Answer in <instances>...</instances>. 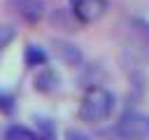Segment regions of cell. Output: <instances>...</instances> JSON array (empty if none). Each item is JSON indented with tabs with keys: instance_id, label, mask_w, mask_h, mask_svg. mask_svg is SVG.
Returning <instances> with one entry per match:
<instances>
[{
	"instance_id": "cell-1",
	"label": "cell",
	"mask_w": 149,
	"mask_h": 140,
	"mask_svg": "<svg viewBox=\"0 0 149 140\" xmlns=\"http://www.w3.org/2000/svg\"><path fill=\"white\" fill-rule=\"evenodd\" d=\"M112 112H114V93L105 86H91V89H86L77 114L84 124L95 126V124L107 121L112 117Z\"/></svg>"
},
{
	"instance_id": "cell-2",
	"label": "cell",
	"mask_w": 149,
	"mask_h": 140,
	"mask_svg": "<svg viewBox=\"0 0 149 140\" xmlns=\"http://www.w3.org/2000/svg\"><path fill=\"white\" fill-rule=\"evenodd\" d=\"M109 140H149V114L140 110H126L114 126L105 131Z\"/></svg>"
},
{
	"instance_id": "cell-3",
	"label": "cell",
	"mask_w": 149,
	"mask_h": 140,
	"mask_svg": "<svg viewBox=\"0 0 149 140\" xmlns=\"http://www.w3.org/2000/svg\"><path fill=\"white\" fill-rule=\"evenodd\" d=\"M107 0H70V14L79 23H95L107 14Z\"/></svg>"
},
{
	"instance_id": "cell-4",
	"label": "cell",
	"mask_w": 149,
	"mask_h": 140,
	"mask_svg": "<svg viewBox=\"0 0 149 140\" xmlns=\"http://www.w3.org/2000/svg\"><path fill=\"white\" fill-rule=\"evenodd\" d=\"M7 9L26 23H40L47 14L44 0H7Z\"/></svg>"
},
{
	"instance_id": "cell-5",
	"label": "cell",
	"mask_w": 149,
	"mask_h": 140,
	"mask_svg": "<svg viewBox=\"0 0 149 140\" xmlns=\"http://www.w3.org/2000/svg\"><path fill=\"white\" fill-rule=\"evenodd\" d=\"M54 54H56V58L61 61V63H65V65H72V68H77V65H81V61H84V54H81V49L77 47V44H72V42H65V40H54Z\"/></svg>"
},
{
	"instance_id": "cell-6",
	"label": "cell",
	"mask_w": 149,
	"mask_h": 140,
	"mask_svg": "<svg viewBox=\"0 0 149 140\" xmlns=\"http://www.w3.org/2000/svg\"><path fill=\"white\" fill-rule=\"evenodd\" d=\"M58 84H61V75L49 65H42L33 79V86L37 93H54L58 89Z\"/></svg>"
},
{
	"instance_id": "cell-7",
	"label": "cell",
	"mask_w": 149,
	"mask_h": 140,
	"mask_svg": "<svg viewBox=\"0 0 149 140\" xmlns=\"http://www.w3.org/2000/svg\"><path fill=\"white\" fill-rule=\"evenodd\" d=\"M47 61H49V54L44 51V47L33 44V42L26 47V51H23V63H26L28 68H42V65H47Z\"/></svg>"
},
{
	"instance_id": "cell-8",
	"label": "cell",
	"mask_w": 149,
	"mask_h": 140,
	"mask_svg": "<svg viewBox=\"0 0 149 140\" xmlns=\"http://www.w3.org/2000/svg\"><path fill=\"white\" fill-rule=\"evenodd\" d=\"M5 140H37V131H30L23 124H9L5 128Z\"/></svg>"
},
{
	"instance_id": "cell-9",
	"label": "cell",
	"mask_w": 149,
	"mask_h": 140,
	"mask_svg": "<svg viewBox=\"0 0 149 140\" xmlns=\"http://www.w3.org/2000/svg\"><path fill=\"white\" fill-rule=\"evenodd\" d=\"M35 126H37V135L56 138V124H54L49 117H35Z\"/></svg>"
},
{
	"instance_id": "cell-10",
	"label": "cell",
	"mask_w": 149,
	"mask_h": 140,
	"mask_svg": "<svg viewBox=\"0 0 149 140\" xmlns=\"http://www.w3.org/2000/svg\"><path fill=\"white\" fill-rule=\"evenodd\" d=\"M16 110V98L9 91H0V114H12Z\"/></svg>"
},
{
	"instance_id": "cell-11",
	"label": "cell",
	"mask_w": 149,
	"mask_h": 140,
	"mask_svg": "<svg viewBox=\"0 0 149 140\" xmlns=\"http://www.w3.org/2000/svg\"><path fill=\"white\" fill-rule=\"evenodd\" d=\"M14 35H16V30L12 26H0V54L7 49V44L14 40Z\"/></svg>"
},
{
	"instance_id": "cell-12",
	"label": "cell",
	"mask_w": 149,
	"mask_h": 140,
	"mask_svg": "<svg viewBox=\"0 0 149 140\" xmlns=\"http://www.w3.org/2000/svg\"><path fill=\"white\" fill-rule=\"evenodd\" d=\"M133 26H135V28H137V30H140V33H142L147 40H149V21H147V19L135 16V19H133Z\"/></svg>"
},
{
	"instance_id": "cell-13",
	"label": "cell",
	"mask_w": 149,
	"mask_h": 140,
	"mask_svg": "<svg viewBox=\"0 0 149 140\" xmlns=\"http://www.w3.org/2000/svg\"><path fill=\"white\" fill-rule=\"evenodd\" d=\"M65 140H91V138L79 128H68L65 131Z\"/></svg>"
},
{
	"instance_id": "cell-14",
	"label": "cell",
	"mask_w": 149,
	"mask_h": 140,
	"mask_svg": "<svg viewBox=\"0 0 149 140\" xmlns=\"http://www.w3.org/2000/svg\"><path fill=\"white\" fill-rule=\"evenodd\" d=\"M37 140H56V138H49V135H37Z\"/></svg>"
}]
</instances>
